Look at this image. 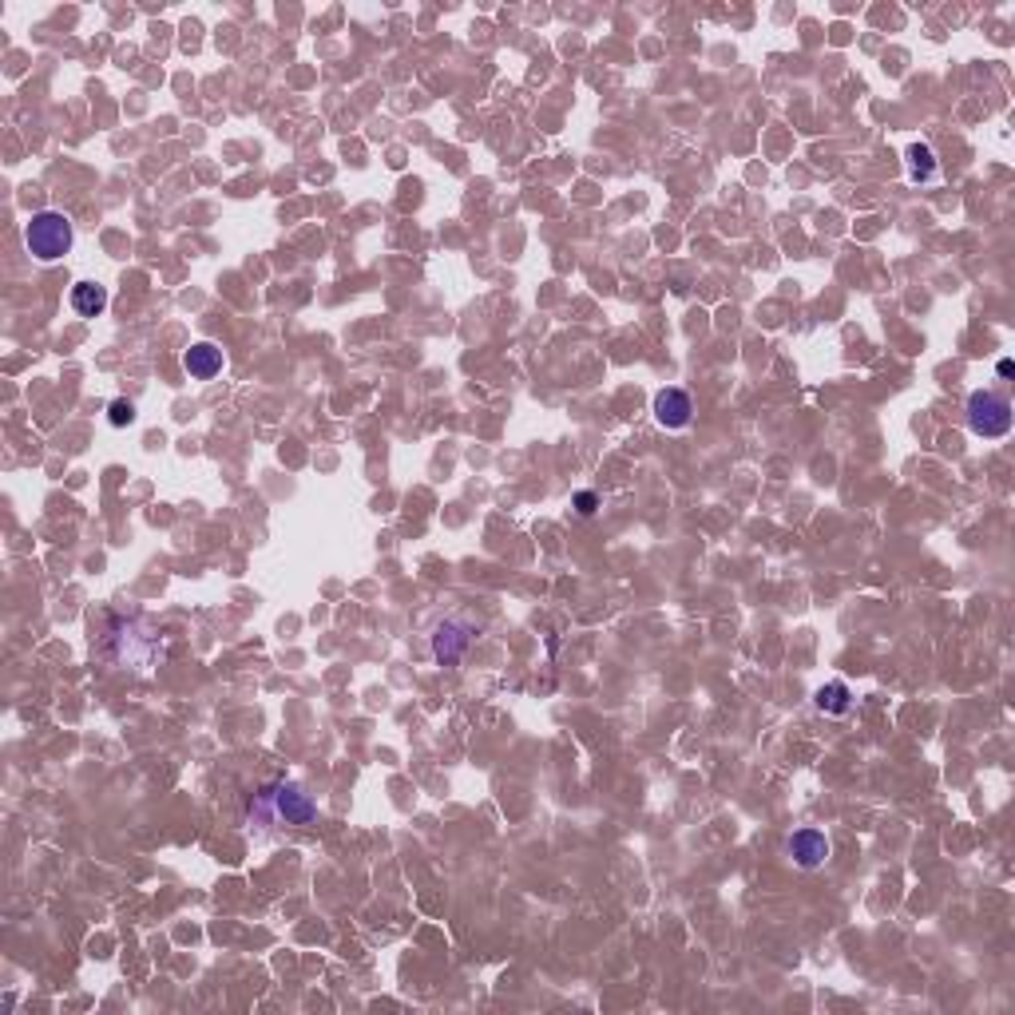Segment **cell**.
I'll list each match as a JSON object with an SVG mask.
<instances>
[{
  "instance_id": "3",
  "label": "cell",
  "mask_w": 1015,
  "mask_h": 1015,
  "mask_svg": "<svg viewBox=\"0 0 1015 1015\" xmlns=\"http://www.w3.org/2000/svg\"><path fill=\"white\" fill-rule=\"evenodd\" d=\"M266 797H270V809L278 817H286V825H310L318 817V805L310 801V793H302L298 786H274Z\"/></svg>"
},
{
  "instance_id": "2",
  "label": "cell",
  "mask_w": 1015,
  "mask_h": 1015,
  "mask_svg": "<svg viewBox=\"0 0 1015 1015\" xmlns=\"http://www.w3.org/2000/svg\"><path fill=\"white\" fill-rule=\"evenodd\" d=\"M968 425L976 437H988V441L1008 437L1012 433V401L1004 393H988V389L972 393L968 397Z\"/></svg>"
},
{
  "instance_id": "5",
  "label": "cell",
  "mask_w": 1015,
  "mask_h": 1015,
  "mask_svg": "<svg viewBox=\"0 0 1015 1015\" xmlns=\"http://www.w3.org/2000/svg\"><path fill=\"white\" fill-rule=\"evenodd\" d=\"M468 643H472V631L464 623H441L437 635H433V655H437L441 667H452V663H460Z\"/></svg>"
},
{
  "instance_id": "8",
  "label": "cell",
  "mask_w": 1015,
  "mask_h": 1015,
  "mask_svg": "<svg viewBox=\"0 0 1015 1015\" xmlns=\"http://www.w3.org/2000/svg\"><path fill=\"white\" fill-rule=\"evenodd\" d=\"M72 310L80 318H100L108 310V290L96 286V282H76L72 286Z\"/></svg>"
},
{
  "instance_id": "9",
  "label": "cell",
  "mask_w": 1015,
  "mask_h": 1015,
  "mask_svg": "<svg viewBox=\"0 0 1015 1015\" xmlns=\"http://www.w3.org/2000/svg\"><path fill=\"white\" fill-rule=\"evenodd\" d=\"M813 702H817V710H821V714H849L853 694H849V686H845V682H829V686H821V690L813 694Z\"/></svg>"
},
{
  "instance_id": "1",
  "label": "cell",
  "mask_w": 1015,
  "mask_h": 1015,
  "mask_svg": "<svg viewBox=\"0 0 1015 1015\" xmlns=\"http://www.w3.org/2000/svg\"><path fill=\"white\" fill-rule=\"evenodd\" d=\"M24 242L40 262H56L72 250V223L60 211H40L24 226Z\"/></svg>"
},
{
  "instance_id": "11",
  "label": "cell",
  "mask_w": 1015,
  "mask_h": 1015,
  "mask_svg": "<svg viewBox=\"0 0 1015 1015\" xmlns=\"http://www.w3.org/2000/svg\"><path fill=\"white\" fill-rule=\"evenodd\" d=\"M108 421H112L115 429L131 425V421H135V405H131V401H123V397H119V401H112V405H108Z\"/></svg>"
},
{
  "instance_id": "4",
  "label": "cell",
  "mask_w": 1015,
  "mask_h": 1015,
  "mask_svg": "<svg viewBox=\"0 0 1015 1015\" xmlns=\"http://www.w3.org/2000/svg\"><path fill=\"white\" fill-rule=\"evenodd\" d=\"M790 857L801 869H817L829 861V841L821 829H797L790 837Z\"/></svg>"
},
{
  "instance_id": "7",
  "label": "cell",
  "mask_w": 1015,
  "mask_h": 1015,
  "mask_svg": "<svg viewBox=\"0 0 1015 1015\" xmlns=\"http://www.w3.org/2000/svg\"><path fill=\"white\" fill-rule=\"evenodd\" d=\"M690 413H694V405H690V397H686L682 389H663V393L655 397V421H659L663 429H682V425H690Z\"/></svg>"
},
{
  "instance_id": "10",
  "label": "cell",
  "mask_w": 1015,
  "mask_h": 1015,
  "mask_svg": "<svg viewBox=\"0 0 1015 1015\" xmlns=\"http://www.w3.org/2000/svg\"><path fill=\"white\" fill-rule=\"evenodd\" d=\"M908 167H912V179H932V175H936V159H932V147H924V143H912V147H908Z\"/></svg>"
},
{
  "instance_id": "6",
  "label": "cell",
  "mask_w": 1015,
  "mask_h": 1015,
  "mask_svg": "<svg viewBox=\"0 0 1015 1015\" xmlns=\"http://www.w3.org/2000/svg\"><path fill=\"white\" fill-rule=\"evenodd\" d=\"M183 369H187L195 381H211V377L223 373V349L211 345V341H199V345H191V349L183 353Z\"/></svg>"
},
{
  "instance_id": "12",
  "label": "cell",
  "mask_w": 1015,
  "mask_h": 1015,
  "mask_svg": "<svg viewBox=\"0 0 1015 1015\" xmlns=\"http://www.w3.org/2000/svg\"><path fill=\"white\" fill-rule=\"evenodd\" d=\"M595 504H599V500H595V492H579V496H575V508H579L583 516H591V512H595Z\"/></svg>"
}]
</instances>
